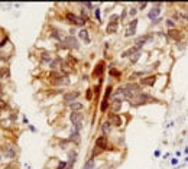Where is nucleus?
<instances>
[{
  "mask_svg": "<svg viewBox=\"0 0 188 169\" xmlns=\"http://www.w3.org/2000/svg\"><path fill=\"white\" fill-rule=\"evenodd\" d=\"M152 103H161L158 98H155L154 96H150L146 91H140V93L135 94L133 98L129 101L130 106L133 107H140V106H146V104H152Z\"/></svg>",
  "mask_w": 188,
  "mask_h": 169,
  "instance_id": "f257e3e1",
  "label": "nucleus"
},
{
  "mask_svg": "<svg viewBox=\"0 0 188 169\" xmlns=\"http://www.w3.org/2000/svg\"><path fill=\"white\" fill-rule=\"evenodd\" d=\"M167 38L171 39V41H174V42H177V43H181L185 38V32L178 26V28H175V29L167 30Z\"/></svg>",
  "mask_w": 188,
  "mask_h": 169,
  "instance_id": "f03ea898",
  "label": "nucleus"
},
{
  "mask_svg": "<svg viewBox=\"0 0 188 169\" xmlns=\"http://www.w3.org/2000/svg\"><path fill=\"white\" fill-rule=\"evenodd\" d=\"M65 20H67L68 23L74 25V26H78V28H81V29H83L84 26H85V23H87L81 16H78V15H75V13H72V12L65 13Z\"/></svg>",
  "mask_w": 188,
  "mask_h": 169,
  "instance_id": "7ed1b4c3",
  "label": "nucleus"
},
{
  "mask_svg": "<svg viewBox=\"0 0 188 169\" xmlns=\"http://www.w3.org/2000/svg\"><path fill=\"white\" fill-rule=\"evenodd\" d=\"M154 39H155L154 32H149V33H145V35H142V36H138V38L135 39V47L142 51V48L145 47L146 43L154 42Z\"/></svg>",
  "mask_w": 188,
  "mask_h": 169,
  "instance_id": "20e7f679",
  "label": "nucleus"
},
{
  "mask_svg": "<svg viewBox=\"0 0 188 169\" xmlns=\"http://www.w3.org/2000/svg\"><path fill=\"white\" fill-rule=\"evenodd\" d=\"M162 6L163 3H154L152 4V7L149 9V12H148V19L150 22H154L155 19H158V17L162 16Z\"/></svg>",
  "mask_w": 188,
  "mask_h": 169,
  "instance_id": "39448f33",
  "label": "nucleus"
},
{
  "mask_svg": "<svg viewBox=\"0 0 188 169\" xmlns=\"http://www.w3.org/2000/svg\"><path fill=\"white\" fill-rule=\"evenodd\" d=\"M156 81H158V74H149V75H145L143 78L139 80V84L142 87H150L154 88L156 85Z\"/></svg>",
  "mask_w": 188,
  "mask_h": 169,
  "instance_id": "423d86ee",
  "label": "nucleus"
},
{
  "mask_svg": "<svg viewBox=\"0 0 188 169\" xmlns=\"http://www.w3.org/2000/svg\"><path fill=\"white\" fill-rule=\"evenodd\" d=\"M64 45L68 48V49H78L80 48V39L77 36H71V35H68L64 38Z\"/></svg>",
  "mask_w": 188,
  "mask_h": 169,
  "instance_id": "0eeeda50",
  "label": "nucleus"
},
{
  "mask_svg": "<svg viewBox=\"0 0 188 169\" xmlns=\"http://www.w3.org/2000/svg\"><path fill=\"white\" fill-rule=\"evenodd\" d=\"M138 23H139L138 17L129 22V25H127V28H126V32H125L126 38H130V36H135V35H136V30H138Z\"/></svg>",
  "mask_w": 188,
  "mask_h": 169,
  "instance_id": "6e6552de",
  "label": "nucleus"
},
{
  "mask_svg": "<svg viewBox=\"0 0 188 169\" xmlns=\"http://www.w3.org/2000/svg\"><path fill=\"white\" fill-rule=\"evenodd\" d=\"M104 71H106V64H104V61H100V62L94 67V69H93L91 77L93 78H101L103 74H104Z\"/></svg>",
  "mask_w": 188,
  "mask_h": 169,
  "instance_id": "1a4fd4ad",
  "label": "nucleus"
},
{
  "mask_svg": "<svg viewBox=\"0 0 188 169\" xmlns=\"http://www.w3.org/2000/svg\"><path fill=\"white\" fill-rule=\"evenodd\" d=\"M81 96V93H80L78 90H74V91H67V93L62 96V100L67 104H70V103H72V101H77V98Z\"/></svg>",
  "mask_w": 188,
  "mask_h": 169,
  "instance_id": "9d476101",
  "label": "nucleus"
},
{
  "mask_svg": "<svg viewBox=\"0 0 188 169\" xmlns=\"http://www.w3.org/2000/svg\"><path fill=\"white\" fill-rule=\"evenodd\" d=\"M107 120L110 122V124H112L113 127H120V126H123V118H122L120 114H116V113L109 114Z\"/></svg>",
  "mask_w": 188,
  "mask_h": 169,
  "instance_id": "9b49d317",
  "label": "nucleus"
},
{
  "mask_svg": "<svg viewBox=\"0 0 188 169\" xmlns=\"http://www.w3.org/2000/svg\"><path fill=\"white\" fill-rule=\"evenodd\" d=\"M96 148H99V149H101V150H106V149L109 148V137L106 135H101V136H99L96 139V145H94Z\"/></svg>",
  "mask_w": 188,
  "mask_h": 169,
  "instance_id": "f8f14e48",
  "label": "nucleus"
},
{
  "mask_svg": "<svg viewBox=\"0 0 188 169\" xmlns=\"http://www.w3.org/2000/svg\"><path fill=\"white\" fill-rule=\"evenodd\" d=\"M122 103H123V98H122V97H112V98H110V110H112L113 113L120 111Z\"/></svg>",
  "mask_w": 188,
  "mask_h": 169,
  "instance_id": "ddd939ff",
  "label": "nucleus"
},
{
  "mask_svg": "<svg viewBox=\"0 0 188 169\" xmlns=\"http://www.w3.org/2000/svg\"><path fill=\"white\" fill-rule=\"evenodd\" d=\"M83 118H84V114L81 111H71L70 114V122L72 124H78V123H83Z\"/></svg>",
  "mask_w": 188,
  "mask_h": 169,
  "instance_id": "4468645a",
  "label": "nucleus"
},
{
  "mask_svg": "<svg viewBox=\"0 0 188 169\" xmlns=\"http://www.w3.org/2000/svg\"><path fill=\"white\" fill-rule=\"evenodd\" d=\"M77 38L80 39V41H83L84 43H90L91 42V38H90V35H88V30L85 29V28H83V29L78 30V35H77Z\"/></svg>",
  "mask_w": 188,
  "mask_h": 169,
  "instance_id": "2eb2a0df",
  "label": "nucleus"
},
{
  "mask_svg": "<svg viewBox=\"0 0 188 169\" xmlns=\"http://www.w3.org/2000/svg\"><path fill=\"white\" fill-rule=\"evenodd\" d=\"M138 51H140V49H138V48L136 47H130V48H127V49H126V51H123L122 52V55H120V58H132V56L135 55V54H136V52Z\"/></svg>",
  "mask_w": 188,
  "mask_h": 169,
  "instance_id": "dca6fc26",
  "label": "nucleus"
},
{
  "mask_svg": "<svg viewBox=\"0 0 188 169\" xmlns=\"http://www.w3.org/2000/svg\"><path fill=\"white\" fill-rule=\"evenodd\" d=\"M68 156V163H71V165H75V162H77V158H78V152L75 150V149H70L67 153Z\"/></svg>",
  "mask_w": 188,
  "mask_h": 169,
  "instance_id": "f3484780",
  "label": "nucleus"
},
{
  "mask_svg": "<svg viewBox=\"0 0 188 169\" xmlns=\"http://www.w3.org/2000/svg\"><path fill=\"white\" fill-rule=\"evenodd\" d=\"M67 107L71 111H83L84 110V103L72 101V103H70V104H67Z\"/></svg>",
  "mask_w": 188,
  "mask_h": 169,
  "instance_id": "a211bd4d",
  "label": "nucleus"
},
{
  "mask_svg": "<svg viewBox=\"0 0 188 169\" xmlns=\"http://www.w3.org/2000/svg\"><path fill=\"white\" fill-rule=\"evenodd\" d=\"M70 142H72V143L75 145H78L80 143V140H81V136H80V131L74 130V129H71V135H70Z\"/></svg>",
  "mask_w": 188,
  "mask_h": 169,
  "instance_id": "6ab92c4d",
  "label": "nucleus"
},
{
  "mask_svg": "<svg viewBox=\"0 0 188 169\" xmlns=\"http://www.w3.org/2000/svg\"><path fill=\"white\" fill-rule=\"evenodd\" d=\"M117 29H119V22H109L107 28H106V32L107 33H116Z\"/></svg>",
  "mask_w": 188,
  "mask_h": 169,
  "instance_id": "aec40b11",
  "label": "nucleus"
},
{
  "mask_svg": "<svg viewBox=\"0 0 188 169\" xmlns=\"http://www.w3.org/2000/svg\"><path fill=\"white\" fill-rule=\"evenodd\" d=\"M54 61V55L51 52H42L41 54V62L44 64H51Z\"/></svg>",
  "mask_w": 188,
  "mask_h": 169,
  "instance_id": "412c9836",
  "label": "nucleus"
},
{
  "mask_svg": "<svg viewBox=\"0 0 188 169\" xmlns=\"http://www.w3.org/2000/svg\"><path fill=\"white\" fill-rule=\"evenodd\" d=\"M138 13H139L138 6H130V9H127V16L130 17V20H133V19H136V16H138Z\"/></svg>",
  "mask_w": 188,
  "mask_h": 169,
  "instance_id": "4be33fe9",
  "label": "nucleus"
},
{
  "mask_svg": "<svg viewBox=\"0 0 188 169\" xmlns=\"http://www.w3.org/2000/svg\"><path fill=\"white\" fill-rule=\"evenodd\" d=\"M165 28H167V30L175 29V28H178V23H177L175 20H172L171 17H167V19H165Z\"/></svg>",
  "mask_w": 188,
  "mask_h": 169,
  "instance_id": "5701e85b",
  "label": "nucleus"
},
{
  "mask_svg": "<svg viewBox=\"0 0 188 169\" xmlns=\"http://www.w3.org/2000/svg\"><path fill=\"white\" fill-rule=\"evenodd\" d=\"M112 124H110L109 120H106V122H103V124H101V131H103V135H109L110 131H112Z\"/></svg>",
  "mask_w": 188,
  "mask_h": 169,
  "instance_id": "b1692460",
  "label": "nucleus"
},
{
  "mask_svg": "<svg viewBox=\"0 0 188 169\" xmlns=\"http://www.w3.org/2000/svg\"><path fill=\"white\" fill-rule=\"evenodd\" d=\"M107 109H110V100H109V98L103 97V100H101V104H100L101 113H106V111H107Z\"/></svg>",
  "mask_w": 188,
  "mask_h": 169,
  "instance_id": "393cba45",
  "label": "nucleus"
},
{
  "mask_svg": "<svg viewBox=\"0 0 188 169\" xmlns=\"http://www.w3.org/2000/svg\"><path fill=\"white\" fill-rule=\"evenodd\" d=\"M4 155H6L7 158H10V159H12V158L16 156V149L13 148V146H7V148L4 149Z\"/></svg>",
  "mask_w": 188,
  "mask_h": 169,
  "instance_id": "a878e982",
  "label": "nucleus"
},
{
  "mask_svg": "<svg viewBox=\"0 0 188 169\" xmlns=\"http://www.w3.org/2000/svg\"><path fill=\"white\" fill-rule=\"evenodd\" d=\"M83 169H96V161H94V158H90L83 165Z\"/></svg>",
  "mask_w": 188,
  "mask_h": 169,
  "instance_id": "bb28decb",
  "label": "nucleus"
},
{
  "mask_svg": "<svg viewBox=\"0 0 188 169\" xmlns=\"http://www.w3.org/2000/svg\"><path fill=\"white\" fill-rule=\"evenodd\" d=\"M9 77H10V71H9V68H2V69H0V81H2V80H7Z\"/></svg>",
  "mask_w": 188,
  "mask_h": 169,
  "instance_id": "cd10ccee",
  "label": "nucleus"
},
{
  "mask_svg": "<svg viewBox=\"0 0 188 169\" xmlns=\"http://www.w3.org/2000/svg\"><path fill=\"white\" fill-rule=\"evenodd\" d=\"M180 23H184V25H188V12L185 10H180Z\"/></svg>",
  "mask_w": 188,
  "mask_h": 169,
  "instance_id": "c85d7f7f",
  "label": "nucleus"
},
{
  "mask_svg": "<svg viewBox=\"0 0 188 169\" xmlns=\"http://www.w3.org/2000/svg\"><path fill=\"white\" fill-rule=\"evenodd\" d=\"M109 74H110V77L116 78V80H120V77H122V72L117 71L116 68H110V69H109Z\"/></svg>",
  "mask_w": 188,
  "mask_h": 169,
  "instance_id": "c756f323",
  "label": "nucleus"
},
{
  "mask_svg": "<svg viewBox=\"0 0 188 169\" xmlns=\"http://www.w3.org/2000/svg\"><path fill=\"white\" fill-rule=\"evenodd\" d=\"M140 56H142V51H138L133 56H132V58H130V64H132V65H135V64H136L139 59H140Z\"/></svg>",
  "mask_w": 188,
  "mask_h": 169,
  "instance_id": "7c9ffc66",
  "label": "nucleus"
},
{
  "mask_svg": "<svg viewBox=\"0 0 188 169\" xmlns=\"http://www.w3.org/2000/svg\"><path fill=\"white\" fill-rule=\"evenodd\" d=\"M113 94V87L112 85H107V88H106V91H104V98H109L110 100V96Z\"/></svg>",
  "mask_w": 188,
  "mask_h": 169,
  "instance_id": "2f4dec72",
  "label": "nucleus"
},
{
  "mask_svg": "<svg viewBox=\"0 0 188 169\" xmlns=\"http://www.w3.org/2000/svg\"><path fill=\"white\" fill-rule=\"evenodd\" d=\"M93 13H94V16H96L97 22L99 23H101V16H100V9L99 7H94V10H93Z\"/></svg>",
  "mask_w": 188,
  "mask_h": 169,
  "instance_id": "473e14b6",
  "label": "nucleus"
},
{
  "mask_svg": "<svg viewBox=\"0 0 188 169\" xmlns=\"http://www.w3.org/2000/svg\"><path fill=\"white\" fill-rule=\"evenodd\" d=\"M101 152H103L101 149H99V148H96V146H94V149H93V152H91V158H96V156H99V155H100Z\"/></svg>",
  "mask_w": 188,
  "mask_h": 169,
  "instance_id": "72a5a7b5",
  "label": "nucleus"
},
{
  "mask_svg": "<svg viewBox=\"0 0 188 169\" xmlns=\"http://www.w3.org/2000/svg\"><path fill=\"white\" fill-rule=\"evenodd\" d=\"M93 96H94L93 90H91V88H88V90H87V93H85V98H87L88 101H91V100H93Z\"/></svg>",
  "mask_w": 188,
  "mask_h": 169,
  "instance_id": "f704fd0d",
  "label": "nucleus"
},
{
  "mask_svg": "<svg viewBox=\"0 0 188 169\" xmlns=\"http://www.w3.org/2000/svg\"><path fill=\"white\" fill-rule=\"evenodd\" d=\"M55 169H67V161H61L58 162V166Z\"/></svg>",
  "mask_w": 188,
  "mask_h": 169,
  "instance_id": "c9c22d12",
  "label": "nucleus"
},
{
  "mask_svg": "<svg viewBox=\"0 0 188 169\" xmlns=\"http://www.w3.org/2000/svg\"><path fill=\"white\" fill-rule=\"evenodd\" d=\"M70 143H71L70 140H62V142L59 143V146H61V149H67V146H68Z\"/></svg>",
  "mask_w": 188,
  "mask_h": 169,
  "instance_id": "e433bc0d",
  "label": "nucleus"
},
{
  "mask_svg": "<svg viewBox=\"0 0 188 169\" xmlns=\"http://www.w3.org/2000/svg\"><path fill=\"white\" fill-rule=\"evenodd\" d=\"M148 6H149V3H139V4H138V9H139V12H142L143 9H146Z\"/></svg>",
  "mask_w": 188,
  "mask_h": 169,
  "instance_id": "4c0bfd02",
  "label": "nucleus"
},
{
  "mask_svg": "<svg viewBox=\"0 0 188 169\" xmlns=\"http://www.w3.org/2000/svg\"><path fill=\"white\" fill-rule=\"evenodd\" d=\"M162 20H163V17L161 16V17H158V19H155V20L152 22V25H158V23H161Z\"/></svg>",
  "mask_w": 188,
  "mask_h": 169,
  "instance_id": "58836bf2",
  "label": "nucleus"
},
{
  "mask_svg": "<svg viewBox=\"0 0 188 169\" xmlns=\"http://www.w3.org/2000/svg\"><path fill=\"white\" fill-rule=\"evenodd\" d=\"M181 7H184V9H181V10H185V12H188V3H182V4H180Z\"/></svg>",
  "mask_w": 188,
  "mask_h": 169,
  "instance_id": "ea45409f",
  "label": "nucleus"
},
{
  "mask_svg": "<svg viewBox=\"0 0 188 169\" xmlns=\"http://www.w3.org/2000/svg\"><path fill=\"white\" fill-rule=\"evenodd\" d=\"M171 165H178V159L177 158H172L171 159Z\"/></svg>",
  "mask_w": 188,
  "mask_h": 169,
  "instance_id": "a19ab883",
  "label": "nucleus"
},
{
  "mask_svg": "<svg viewBox=\"0 0 188 169\" xmlns=\"http://www.w3.org/2000/svg\"><path fill=\"white\" fill-rule=\"evenodd\" d=\"M6 107V101L4 100H0V109H4Z\"/></svg>",
  "mask_w": 188,
  "mask_h": 169,
  "instance_id": "79ce46f5",
  "label": "nucleus"
},
{
  "mask_svg": "<svg viewBox=\"0 0 188 169\" xmlns=\"http://www.w3.org/2000/svg\"><path fill=\"white\" fill-rule=\"evenodd\" d=\"M155 156H156V158L161 156V152H159V150H156V152H155Z\"/></svg>",
  "mask_w": 188,
  "mask_h": 169,
  "instance_id": "37998d69",
  "label": "nucleus"
},
{
  "mask_svg": "<svg viewBox=\"0 0 188 169\" xmlns=\"http://www.w3.org/2000/svg\"><path fill=\"white\" fill-rule=\"evenodd\" d=\"M184 153H185V155H188V148H185V150H184Z\"/></svg>",
  "mask_w": 188,
  "mask_h": 169,
  "instance_id": "c03bdc74",
  "label": "nucleus"
},
{
  "mask_svg": "<svg viewBox=\"0 0 188 169\" xmlns=\"http://www.w3.org/2000/svg\"><path fill=\"white\" fill-rule=\"evenodd\" d=\"M185 161H187V162H188V156H187V158H185Z\"/></svg>",
  "mask_w": 188,
  "mask_h": 169,
  "instance_id": "a18cd8bd",
  "label": "nucleus"
},
{
  "mask_svg": "<svg viewBox=\"0 0 188 169\" xmlns=\"http://www.w3.org/2000/svg\"><path fill=\"white\" fill-rule=\"evenodd\" d=\"M0 158H2V156H0Z\"/></svg>",
  "mask_w": 188,
  "mask_h": 169,
  "instance_id": "49530a36",
  "label": "nucleus"
}]
</instances>
